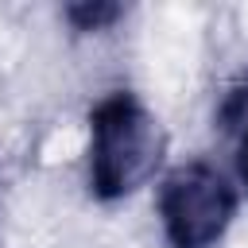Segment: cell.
<instances>
[{
  "label": "cell",
  "mask_w": 248,
  "mask_h": 248,
  "mask_svg": "<svg viewBox=\"0 0 248 248\" xmlns=\"http://www.w3.org/2000/svg\"><path fill=\"white\" fill-rule=\"evenodd\" d=\"M167 136L136 93H108L89 112V190L120 202L140 190L163 163Z\"/></svg>",
  "instance_id": "6da1fadb"
},
{
  "label": "cell",
  "mask_w": 248,
  "mask_h": 248,
  "mask_svg": "<svg viewBox=\"0 0 248 248\" xmlns=\"http://www.w3.org/2000/svg\"><path fill=\"white\" fill-rule=\"evenodd\" d=\"M232 217L236 190L205 159L174 167L159 186V221L170 248H213Z\"/></svg>",
  "instance_id": "7a4b0ae2"
},
{
  "label": "cell",
  "mask_w": 248,
  "mask_h": 248,
  "mask_svg": "<svg viewBox=\"0 0 248 248\" xmlns=\"http://www.w3.org/2000/svg\"><path fill=\"white\" fill-rule=\"evenodd\" d=\"M217 120H221V128L236 140V174H240V182H244V190H248V78L225 93Z\"/></svg>",
  "instance_id": "3957f363"
},
{
  "label": "cell",
  "mask_w": 248,
  "mask_h": 248,
  "mask_svg": "<svg viewBox=\"0 0 248 248\" xmlns=\"http://www.w3.org/2000/svg\"><path fill=\"white\" fill-rule=\"evenodd\" d=\"M120 16H124L120 4H70L66 8V19L74 23V31H105Z\"/></svg>",
  "instance_id": "277c9868"
}]
</instances>
